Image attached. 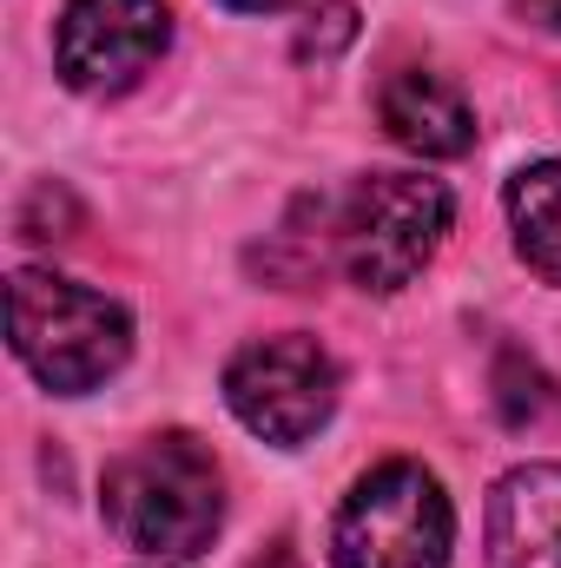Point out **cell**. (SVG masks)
<instances>
[{"label":"cell","mask_w":561,"mask_h":568,"mask_svg":"<svg viewBox=\"0 0 561 568\" xmlns=\"http://www.w3.org/2000/svg\"><path fill=\"white\" fill-rule=\"evenodd\" d=\"M377 113H384V133L397 145H410V152H422V159H462L476 145L469 100L442 73H422V67H404V73L384 80Z\"/></svg>","instance_id":"ba28073f"},{"label":"cell","mask_w":561,"mask_h":568,"mask_svg":"<svg viewBox=\"0 0 561 568\" xmlns=\"http://www.w3.org/2000/svg\"><path fill=\"white\" fill-rule=\"evenodd\" d=\"M225 404L232 417L265 436V443H304L330 424L337 410V364L317 337L284 331V337H258L225 364Z\"/></svg>","instance_id":"5b68a950"},{"label":"cell","mask_w":561,"mask_h":568,"mask_svg":"<svg viewBox=\"0 0 561 568\" xmlns=\"http://www.w3.org/2000/svg\"><path fill=\"white\" fill-rule=\"evenodd\" d=\"M7 331H13V357L53 397H80V390L106 384L133 351V324L106 291H86L53 272H13Z\"/></svg>","instance_id":"7a4b0ae2"},{"label":"cell","mask_w":561,"mask_h":568,"mask_svg":"<svg viewBox=\"0 0 561 568\" xmlns=\"http://www.w3.org/2000/svg\"><path fill=\"white\" fill-rule=\"evenodd\" d=\"M252 568H297V556H290V542H278V549H265Z\"/></svg>","instance_id":"5bb4252c"},{"label":"cell","mask_w":561,"mask_h":568,"mask_svg":"<svg viewBox=\"0 0 561 568\" xmlns=\"http://www.w3.org/2000/svg\"><path fill=\"white\" fill-rule=\"evenodd\" d=\"M456 516L422 463H377L337 509L330 568H449Z\"/></svg>","instance_id":"277c9868"},{"label":"cell","mask_w":561,"mask_h":568,"mask_svg":"<svg viewBox=\"0 0 561 568\" xmlns=\"http://www.w3.org/2000/svg\"><path fill=\"white\" fill-rule=\"evenodd\" d=\"M357 40V7L350 0H324L317 13H310V27L297 33V60H330V53H344Z\"/></svg>","instance_id":"7c38bea8"},{"label":"cell","mask_w":561,"mask_h":568,"mask_svg":"<svg viewBox=\"0 0 561 568\" xmlns=\"http://www.w3.org/2000/svg\"><path fill=\"white\" fill-rule=\"evenodd\" d=\"M496 410L509 429H542L561 424V384L522 351H502L496 357Z\"/></svg>","instance_id":"30bf717a"},{"label":"cell","mask_w":561,"mask_h":568,"mask_svg":"<svg viewBox=\"0 0 561 568\" xmlns=\"http://www.w3.org/2000/svg\"><path fill=\"white\" fill-rule=\"evenodd\" d=\"M489 568H561V463H529L496 483Z\"/></svg>","instance_id":"52a82bcc"},{"label":"cell","mask_w":561,"mask_h":568,"mask_svg":"<svg viewBox=\"0 0 561 568\" xmlns=\"http://www.w3.org/2000/svg\"><path fill=\"white\" fill-rule=\"evenodd\" d=\"M449 192L442 179L417 172H370L350 185V199L337 205V265L364 291H404L422 265L436 258L442 232H449Z\"/></svg>","instance_id":"3957f363"},{"label":"cell","mask_w":561,"mask_h":568,"mask_svg":"<svg viewBox=\"0 0 561 568\" xmlns=\"http://www.w3.org/2000/svg\"><path fill=\"white\" fill-rule=\"evenodd\" d=\"M225 7H245V13H272V7H290V0H225Z\"/></svg>","instance_id":"9a60e30c"},{"label":"cell","mask_w":561,"mask_h":568,"mask_svg":"<svg viewBox=\"0 0 561 568\" xmlns=\"http://www.w3.org/2000/svg\"><path fill=\"white\" fill-rule=\"evenodd\" d=\"M20 239H73V225H80V205H73V192L67 185H53V179H40L27 199H20Z\"/></svg>","instance_id":"8fae6325"},{"label":"cell","mask_w":561,"mask_h":568,"mask_svg":"<svg viewBox=\"0 0 561 568\" xmlns=\"http://www.w3.org/2000/svg\"><path fill=\"white\" fill-rule=\"evenodd\" d=\"M509 225H516V252L536 278L561 284V159L516 172L509 185Z\"/></svg>","instance_id":"9c48e42d"},{"label":"cell","mask_w":561,"mask_h":568,"mask_svg":"<svg viewBox=\"0 0 561 568\" xmlns=\"http://www.w3.org/2000/svg\"><path fill=\"white\" fill-rule=\"evenodd\" d=\"M106 523L113 536L152 556V562H192L212 549L218 523H225V476H218V456L185 436V429H165V436H145L133 443L113 469H106Z\"/></svg>","instance_id":"6da1fadb"},{"label":"cell","mask_w":561,"mask_h":568,"mask_svg":"<svg viewBox=\"0 0 561 568\" xmlns=\"http://www.w3.org/2000/svg\"><path fill=\"white\" fill-rule=\"evenodd\" d=\"M522 20L542 33H561V0H522Z\"/></svg>","instance_id":"4fadbf2b"},{"label":"cell","mask_w":561,"mask_h":568,"mask_svg":"<svg viewBox=\"0 0 561 568\" xmlns=\"http://www.w3.org/2000/svg\"><path fill=\"white\" fill-rule=\"evenodd\" d=\"M172 40L165 0H67L60 13V80L73 93H126Z\"/></svg>","instance_id":"8992f818"}]
</instances>
